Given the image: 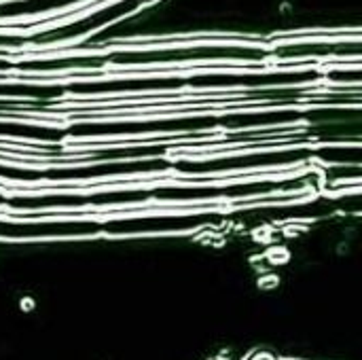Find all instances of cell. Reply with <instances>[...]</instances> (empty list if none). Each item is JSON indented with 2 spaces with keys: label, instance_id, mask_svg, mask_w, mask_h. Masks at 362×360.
<instances>
[{
  "label": "cell",
  "instance_id": "cell-5",
  "mask_svg": "<svg viewBox=\"0 0 362 360\" xmlns=\"http://www.w3.org/2000/svg\"><path fill=\"white\" fill-rule=\"evenodd\" d=\"M100 233H102V219H89V216L8 219V216H0V240L93 238Z\"/></svg>",
  "mask_w": 362,
  "mask_h": 360
},
{
  "label": "cell",
  "instance_id": "cell-8",
  "mask_svg": "<svg viewBox=\"0 0 362 360\" xmlns=\"http://www.w3.org/2000/svg\"><path fill=\"white\" fill-rule=\"evenodd\" d=\"M0 136H19V138H38V140H51L59 138V132L55 127H32L23 123H8L0 121Z\"/></svg>",
  "mask_w": 362,
  "mask_h": 360
},
{
  "label": "cell",
  "instance_id": "cell-11",
  "mask_svg": "<svg viewBox=\"0 0 362 360\" xmlns=\"http://www.w3.org/2000/svg\"><path fill=\"white\" fill-rule=\"evenodd\" d=\"M252 360H276L272 354H257Z\"/></svg>",
  "mask_w": 362,
  "mask_h": 360
},
{
  "label": "cell",
  "instance_id": "cell-2",
  "mask_svg": "<svg viewBox=\"0 0 362 360\" xmlns=\"http://www.w3.org/2000/svg\"><path fill=\"white\" fill-rule=\"evenodd\" d=\"M227 216L216 210H163L151 214H127L102 219L104 236H165L218 227Z\"/></svg>",
  "mask_w": 362,
  "mask_h": 360
},
{
  "label": "cell",
  "instance_id": "cell-7",
  "mask_svg": "<svg viewBox=\"0 0 362 360\" xmlns=\"http://www.w3.org/2000/svg\"><path fill=\"white\" fill-rule=\"evenodd\" d=\"M312 155L322 163L362 168V144H320L312 146Z\"/></svg>",
  "mask_w": 362,
  "mask_h": 360
},
{
  "label": "cell",
  "instance_id": "cell-3",
  "mask_svg": "<svg viewBox=\"0 0 362 360\" xmlns=\"http://www.w3.org/2000/svg\"><path fill=\"white\" fill-rule=\"evenodd\" d=\"M218 127V115H185L163 117L151 121H102L74 125L72 140H102V138H136V136H165L185 132H210Z\"/></svg>",
  "mask_w": 362,
  "mask_h": 360
},
{
  "label": "cell",
  "instance_id": "cell-6",
  "mask_svg": "<svg viewBox=\"0 0 362 360\" xmlns=\"http://www.w3.org/2000/svg\"><path fill=\"white\" fill-rule=\"evenodd\" d=\"M278 59H305V57H358L362 55V40L339 42H297L272 49Z\"/></svg>",
  "mask_w": 362,
  "mask_h": 360
},
{
  "label": "cell",
  "instance_id": "cell-10",
  "mask_svg": "<svg viewBox=\"0 0 362 360\" xmlns=\"http://www.w3.org/2000/svg\"><path fill=\"white\" fill-rule=\"evenodd\" d=\"M327 79L331 83H362V68H356V70H331L327 74Z\"/></svg>",
  "mask_w": 362,
  "mask_h": 360
},
{
  "label": "cell",
  "instance_id": "cell-1",
  "mask_svg": "<svg viewBox=\"0 0 362 360\" xmlns=\"http://www.w3.org/2000/svg\"><path fill=\"white\" fill-rule=\"evenodd\" d=\"M274 53L265 47L255 45H187V47H144L127 49L102 57L117 66H172V64H216V62H265Z\"/></svg>",
  "mask_w": 362,
  "mask_h": 360
},
{
  "label": "cell",
  "instance_id": "cell-9",
  "mask_svg": "<svg viewBox=\"0 0 362 360\" xmlns=\"http://www.w3.org/2000/svg\"><path fill=\"white\" fill-rule=\"evenodd\" d=\"M331 204H333V210H344V212L362 214V193H350V195L331 197Z\"/></svg>",
  "mask_w": 362,
  "mask_h": 360
},
{
  "label": "cell",
  "instance_id": "cell-4",
  "mask_svg": "<svg viewBox=\"0 0 362 360\" xmlns=\"http://www.w3.org/2000/svg\"><path fill=\"white\" fill-rule=\"evenodd\" d=\"M308 159H314L312 146H282V149H263L240 155H221L212 159L197 161H174L172 170L185 176H206V174H225V172H250V170H272L299 166Z\"/></svg>",
  "mask_w": 362,
  "mask_h": 360
}]
</instances>
